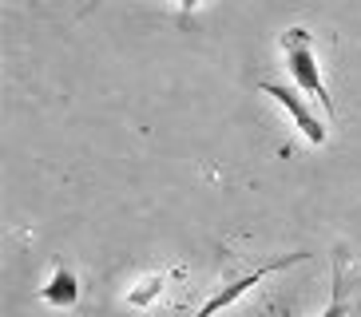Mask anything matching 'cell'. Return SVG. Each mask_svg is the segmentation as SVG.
<instances>
[{
	"label": "cell",
	"mask_w": 361,
	"mask_h": 317,
	"mask_svg": "<svg viewBox=\"0 0 361 317\" xmlns=\"http://www.w3.org/2000/svg\"><path fill=\"white\" fill-rule=\"evenodd\" d=\"M282 56H286V72L294 80V87L310 99H318L334 116V99L326 92V80H322V68H318V52H314V36L306 28H290L282 36Z\"/></svg>",
	"instance_id": "6da1fadb"
},
{
	"label": "cell",
	"mask_w": 361,
	"mask_h": 317,
	"mask_svg": "<svg viewBox=\"0 0 361 317\" xmlns=\"http://www.w3.org/2000/svg\"><path fill=\"white\" fill-rule=\"evenodd\" d=\"M258 92L262 95H270V99H274L278 107H282V111H286L290 116V123L298 127V131H302V135H306V143H314V147H322V143H326V123H322L318 116H314V111H310V104H306V95L298 92V87H286V84H270V80H266V84H258Z\"/></svg>",
	"instance_id": "7a4b0ae2"
},
{
	"label": "cell",
	"mask_w": 361,
	"mask_h": 317,
	"mask_svg": "<svg viewBox=\"0 0 361 317\" xmlns=\"http://www.w3.org/2000/svg\"><path fill=\"white\" fill-rule=\"evenodd\" d=\"M306 258H310L306 250H298V254H286V258H278V262L258 266L255 274L234 278V282H226V285H223V290H219L214 297H207V302H202V309H199L195 317H214V313H223V309H226V306H234V302H238L243 294H250V290H255V285L262 282L266 274H274V270H286V266H298V262H306Z\"/></svg>",
	"instance_id": "3957f363"
},
{
	"label": "cell",
	"mask_w": 361,
	"mask_h": 317,
	"mask_svg": "<svg viewBox=\"0 0 361 317\" xmlns=\"http://www.w3.org/2000/svg\"><path fill=\"white\" fill-rule=\"evenodd\" d=\"M40 302H48V306H56V309H72L75 302H80V278H75L68 266H56L52 278L40 285Z\"/></svg>",
	"instance_id": "277c9868"
},
{
	"label": "cell",
	"mask_w": 361,
	"mask_h": 317,
	"mask_svg": "<svg viewBox=\"0 0 361 317\" xmlns=\"http://www.w3.org/2000/svg\"><path fill=\"white\" fill-rule=\"evenodd\" d=\"M171 278H175V270H171V274H147L143 282H135V285L128 290V306H135V309H147L151 302H155V297L163 294V285H167Z\"/></svg>",
	"instance_id": "5b68a950"
},
{
	"label": "cell",
	"mask_w": 361,
	"mask_h": 317,
	"mask_svg": "<svg viewBox=\"0 0 361 317\" xmlns=\"http://www.w3.org/2000/svg\"><path fill=\"white\" fill-rule=\"evenodd\" d=\"M350 302H345V274H341V258H334V290H329V306L322 309V317H345Z\"/></svg>",
	"instance_id": "8992f818"
},
{
	"label": "cell",
	"mask_w": 361,
	"mask_h": 317,
	"mask_svg": "<svg viewBox=\"0 0 361 317\" xmlns=\"http://www.w3.org/2000/svg\"><path fill=\"white\" fill-rule=\"evenodd\" d=\"M96 4H104V0H96ZM175 4H179V20H187V16H191L195 8H199L202 0H175Z\"/></svg>",
	"instance_id": "52a82bcc"
}]
</instances>
